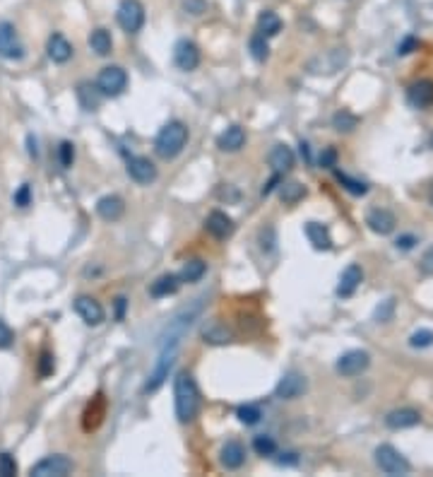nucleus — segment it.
Wrapping results in <instances>:
<instances>
[{
  "label": "nucleus",
  "instance_id": "1",
  "mask_svg": "<svg viewBox=\"0 0 433 477\" xmlns=\"http://www.w3.org/2000/svg\"><path fill=\"white\" fill-rule=\"evenodd\" d=\"M174 396H176V417L181 424H188L198 417L200 410V391L198 384L188 371H181L174 381Z\"/></svg>",
  "mask_w": 433,
  "mask_h": 477
},
{
  "label": "nucleus",
  "instance_id": "2",
  "mask_svg": "<svg viewBox=\"0 0 433 477\" xmlns=\"http://www.w3.org/2000/svg\"><path fill=\"white\" fill-rule=\"evenodd\" d=\"M188 142V128L181 121H169L162 130H159L157 140H154V152L162 159H174L183 152Z\"/></svg>",
  "mask_w": 433,
  "mask_h": 477
},
{
  "label": "nucleus",
  "instance_id": "3",
  "mask_svg": "<svg viewBox=\"0 0 433 477\" xmlns=\"http://www.w3.org/2000/svg\"><path fill=\"white\" fill-rule=\"evenodd\" d=\"M376 463L385 475H407L409 468H412L409 460L390 443H383V446L376 448Z\"/></svg>",
  "mask_w": 433,
  "mask_h": 477
},
{
  "label": "nucleus",
  "instance_id": "4",
  "mask_svg": "<svg viewBox=\"0 0 433 477\" xmlns=\"http://www.w3.org/2000/svg\"><path fill=\"white\" fill-rule=\"evenodd\" d=\"M97 87L104 97H118L128 87V73L121 65H106V68H102V73L97 77Z\"/></svg>",
  "mask_w": 433,
  "mask_h": 477
},
{
  "label": "nucleus",
  "instance_id": "5",
  "mask_svg": "<svg viewBox=\"0 0 433 477\" xmlns=\"http://www.w3.org/2000/svg\"><path fill=\"white\" fill-rule=\"evenodd\" d=\"M347 63H349L347 48H332V51H327V53L310 60L308 70L313 75H335V73H340Z\"/></svg>",
  "mask_w": 433,
  "mask_h": 477
},
{
  "label": "nucleus",
  "instance_id": "6",
  "mask_svg": "<svg viewBox=\"0 0 433 477\" xmlns=\"http://www.w3.org/2000/svg\"><path fill=\"white\" fill-rule=\"evenodd\" d=\"M116 20L118 25L123 27V32L128 34H135V32L142 29L144 25V8L140 0H121L118 13H116Z\"/></svg>",
  "mask_w": 433,
  "mask_h": 477
},
{
  "label": "nucleus",
  "instance_id": "7",
  "mask_svg": "<svg viewBox=\"0 0 433 477\" xmlns=\"http://www.w3.org/2000/svg\"><path fill=\"white\" fill-rule=\"evenodd\" d=\"M162 347V354H159V362L157 367H154L152 376H149L147 386H144V393H154L159 386L166 381V376H169V369L174 367L176 362V352H179V345H159Z\"/></svg>",
  "mask_w": 433,
  "mask_h": 477
},
{
  "label": "nucleus",
  "instance_id": "8",
  "mask_svg": "<svg viewBox=\"0 0 433 477\" xmlns=\"http://www.w3.org/2000/svg\"><path fill=\"white\" fill-rule=\"evenodd\" d=\"M308 391V381L303 374H298V371H289L280 379V384L275 388V396L280 398V401H296V398H301L303 393Z\"/></svg>",
  "mask_w": 433,
  "mask_h": 477
},
{
  "label": "nucleus",
  "instance_id": "9",
  "mask_svg": "<svg viewBox=\"0 0 433 477\" xmlns=\"http://www.w3.org/2000/svg\"><path fill=\"white\" fill-rule=\"evenodd\" d=\"M371 364V354L364 352V349H352V352H344L340 359H337V371L347 379L352 376H359L369 369Z\"/></svg>",
  "mask_w": 433,
  "mask_h": 477
},
{
  "label": "nucleus",
  "instance_id": "10",
  "mask_svg": "<svg viewBox=\"0 0 433 477\" xmlns=\"http://www.w3.org/2000/svg\"><path fill=\"white\" fill-rule=\"evenodd\" d=\"M72 468H75V465H72V460L68 456L55 453V456L39 460L34 468H32V475L34 477H63V475H68Z\"/></svg>",
  "mask_w": 433,
  "mask_h": 477
},
{
  "label": "nucleus",
  "instance_id": "11",
  "mask_svg": "<svg viewBox=\"0 0 433 477\" xmlns=\"http://www.w3.org/2000/svg\"><path fill=\"white\" fill-rule=\"evenodd\" d=\"M0 55L8 60H20L25 55V46L18 36V29L10 22H0Z\"/></svg>",
  "mask_w": 433,
  "mask_h": 477
},
{
  "label": "nucleus",
  "instance_id": "12",
  "mask_svg": "<svg viewBox=\"0 0 433 477\" xmlns=\"http://www.w3.org/2000/svg\"><path fill=\"white\" fill-rule=\"evenodd\" d=\"M75 314L80 316L82 321H85L87 325H99V323H104V307L102 304L97 302L94 297H87V294H82V297H77L75 299Z\"/></svg>",
  "mask_w": 433,
  "mask_h": 477
},
{
  "label": "nucleus",
  "instance_id": "13",
  "mask_svg": "<svg viewBox=\"0 0 433 477\" xmlns=\"http://www.w3.org/2000/svg\"><path fill=\"white\" fill-rule=\"evenodd\" d=\"M128 174L135 184L149 186L152 181H157V166L147 157H130L128 159Z\"/></svg>",
  "mask_w": 433,
  "mask_h": 477
},
{
  "label": "nucleus",
  "instance_id": "14",
  "mask_svg": "<svg viewBox=\"0 0 433 477\" xmlns=\"http://www.w3.org/2000/svg\"><path fill=\"white\" fill-rule=\"evenodd\" d=\"M174 63L179 65L181 70L191 73V70H195L200 65V48L193 41L183 39V41L176 43V48H174Z\"/></svg>",
  "mask_w": 433,
  "mask_h": 477
},
{
  "label": "nucleus",
  "instance_id": "15",
  "mask_svg": "<svg viewBox=\"0 0 433 477\" xmlns=\"http://www.w3.org/2000/svg\"><path fill=\"white\" fill-rule=\"evenodd\" d=\"M200 335H202V340L207 342V345H226V342L234 340V330H231L226 323H221L219 318L205 323V328Z\"/></svg>",
  "mask_w": 433,
  "mask_h": 477
},
{
  "label": "nucleus",
  "instance_id": "16",
  "mask_svg": "<svg viewBox=\"0 0 433 477\" xmlns=\"http://www.w3.org/2000/svg\"><path fill=\"white\" fill-rule=\"evenodd\" d=\"M46 51H48V58H51L53 63H68V60L72 58V53H75V48H72V43L63 34L55 32V34L48 36Z\"/></svg>",
  "mask_w": 433,
  "mask_h": 477
},
{
  "label": "nucleus",
  "instance_id": "17",
  "mask_svg": "<svg viewBox=\"0 0 433 477\" xmlns=\"http://www.w3.org/2000/svg\"><path fill=\"white\" fill-rule=\"evenodd\" d=\"M366 224L371 227V229L376 231V234H390L392 229H395V215L390 213V210H383V208H376L371 210L369 215H366Z\"/></svg>",
  "mask_w": 433,
  "mask_h": 477
},
{
  "label": "nucleus",
  "instance_id": "18",
  "mask_svg": "<svg viewBox=\"0 0 433 477\" xmlns=\"http://www.w3.org/2000/svg\"><path fill=\"white\" fill-rule=\"evenodd\" d=\"M207 231L212 234L214 238H226L234 234V220L229 217L226 213H221V210H214V213H209L207 217Z\"/></svg>",
  "mask_w": 433,
  "mask_h": 477
},
{
  "label": "nucleus",
  "instance_id": "19",
  "mask_svg": "<svg viewBox=\"0 0 433 477\" xmlns=\"http://www.w3.org/2000/svg\"><path fill=\"white\" fill-rule=\"evenodd\" d=\"M243 145H246V130L241 126H229L219 137H216V147L221 152H238Z\"/></svg>",
  "mask_w": 433,
  "mask_h": 477
},
{
  "label": "nucleus",
  "instance_id": "20",
  "mask_svg": "<svg viewBox=\"0 0 433 477\" xmlns=\"http://www.w3.org/2000/svg\"><path fill=\"white\" fill-rule=\"evenodd\" d=\"M219 460L226 470H238L243 463H246V448H243L238 441H226L219 453Z\"/></svg>",
  "mask_w": 433,
  "mask_h": 477
},
{
  "label": "nucleus",
  "instance_id": "21",
  "mask_svg": "<svg viewBox=\"0 0 433 477\" xmlns=\"http://www.w3.org/2000/svg\"><path fill=\"white\" fill-rule=\"evenodd\" d=\"M97 213H99V217H102V220L116 222V220L123 217L125 203L121 201L118 196H104V198H99V203H97Z\"/></svg>",
  "mask_w": 433,
  "mask_h": 477
},
{
  "label": "nucleus",
  "instance_id": "22",
  "mask_svg": "<svg viewBox=\"0 0 433 477\" xmlns=\"http://www.w3.org/2000/svg\"><path fill=\"white\" fill-rule=\"evenodd\" d=\"M419 422H421V415L412 408L392 410L385 417V424L390 426V429H409V426H416Z\"/></svg>",
  "mask_w": 433,
  "mask_h": 477
},
{
  "label": "nucleus",
  "instance_id": "23",
  "mask_svg": "<svg viewBox=\"0 0 433 477\" xmlns=\"http://www.w3.org/2000/svg\"><path fill=\"white\" fill-rule=\"evenodd\" d=\"M268 162H270V166H272V171H275V174H287V171H291V166H294V152H291V147L275 145V147L270 149Z\"/></svg>",
  "mask_w": 433,
  "mask_h": 477
},
{
  "label": "nucleus",
  "instance_id": "24",
  "mask_svg": "<svg viewBox=\"0 0 433 477\" xmlns=\"http://www.w3.org/2000/svg\"><path fill=\"white\" fill-rule=\"evenodd\" d=\"M361 280H364V273H361L359 265H349L340 277L337 294H340V297H352V294L357 292V287L361 285Z\"/></svg>",
  "mask_w": 433,
  "mask_h": 477
},
{
  "label": "nucleus",
  "instance_id": "25",
  "mask_svg": "<svg viewBox=\"0 0 433 477\" xmlns=\"http://www.w3.org/2000/svg\"><path fill=\"white\" fill-rule=\"evenodd\" d=\"M306 236H308V241L313 243V248H318V251H327V248L332 246L330 231H327V227L320 224V222H308Z\"/></svg>",
  "mask_w": 433,
  "mask_h": 477
},
{
  "label": "nucleus",
  "instance_id": "26",
  "mask_svg": "<svg viewBox=\"0 0 433 477\" xmlns=\"http://www.w3.org/2000/svg\"><path fill=\"white\" fill-rule=\"evenodd\" d=\"M409 102H412L414 107H419V109L433 104V82L431 80L414 82V85L409 87Z\"/></svg>",
  "mask_w": 433,
  "mask_h": 477
},
{
  "label": "nucleus",
  "instance_id": "27",
  "mask_svg": "<svg viewBox=\"0 0 433 477\" xmlns=\"http://www.w3.org/2000/svg\"><path fill=\"white\" fill-rule=\"evenodd\" d=\"M181 287V277L179 275H162L159 280L152 282V287H149V294H152L154 299H162V297H169V294H176Z\"/></svg>",
  "mask_w": 433,
  "mask_h": 477
},
{
  "label": "nucleus",
  "instance_id": "28",
  "mask_svg": "<svg viewBox=\"0 0 433 477\" xmlns=\"http://www.w3.org/2000/svg\"><path fill=\"white\" fill-rule=\"evenodd\" d=\"M102 97L104 94L99 92V87L90 85V82H80V87H77V99H80L82 109L85 111H94L102 104Z\"/></svg>",
  "mask_w": 433,
  "mask_h": 477
},
{
  "label": "nucleus",
  "instance_id": "29",
  "mask_svg": "<svg viewBox=\"0 0 433 477\" xmlns=\"http://www.w3.org/2000/svg\"><path fill=\"white\" fill-rule=\"evenodd\" d=\"M282 32V20L277 13H272V10H265V13H260L258 18V34H263L265 39L270 36H277Z\"/></svg>",
  "mask_w": 433,
  "mask_h": 477
},
{
  "label": "nucleus",
  "instance_id": "30",
  "mask_svg": "<svg viewBox=\"0 0 433 477\" xmlns=\"http://www.w3.org/2000/svg\"><path fill=\"white\" fill-rule=\"evenodd\" d=\"M90 48L97 55H109L111 51H114V41H111V34L106 29H94L90 34Z\"/></svg>",
  "mask_w": 433,
  "mask_h": 477
},
{
  "label": "nucleus",
  "instance_id": "31",
  "mask_svg": "<svg viewBox=\"0 0 433 477\" xmlns=\"http://www.w3.org/2000/svg\"><path fill=\"white\" fill-rule=\"evenodd\" d=\"M280 196H282V203L296 205L301 198H306V186L298 184V181H287V184H282L280 188Z\"/></svg>",
  "mask_w": 433,
  "mask_h": 477
},
{
  "label": "nucleus",
  "instance_id": "32",
  "mask_svg": "<svg viewBox=\"0 0 433 477\" xmlns=\"http://www.w3.org/2000/svg\"><path fill=\"white\" fill-rule=\"evenodd\" d=\"M205 273H207V263L195 258V260H188V263L183 265L179 277H181V282H198Z\"/></svg>",
  "mask_w": 433,
  "mask_h": 477
},
{
  "label": "nucleus",
  "instance_id": "33",
  "mask_svg": "<svg viewBox=\"0 0 433 477\" xmlns=\"http://www.w3.org/2000/svg\"><path fill=\"white\" fill-rule=\"evenodd\" d=\"M236 417H238V422H243L246 426H253L260 422L263 412H260L258 405H241V408L236 410Z\"/></svg>",
  "mask_w": 433,
  "mask_h": 477
},
{
  "label": "nucleus",
  "instance_id": "34",
  "mask_svg": "<svg viewBox=\"0 0 433 477\" xmlns=\"http://www.w3.org/2000/svg\"><path fill=\"white\" fill-rule=\"evenodd\" d=\"M332 126L340 133H349L359 126V119L354 114H349V111H337L335 119H332Z\"/></svg>",
  "mask_w": 433,
  "mask_h": 477
},
{
  "label": "nucleus",
  "instance_id": "35",
  "mask_svg": "<svg viewBox=\"0 0 433 477\" xmlns=\"http://www.w3.org/2000/svg\"><path fill=\"white\" fill-rule=\"evenodd\" d=\"M253 448H255V453H258V456H275L277 443H275L272 436L260 434V436H255V439H253Z\"/></svg>",
  "mask_w": 433,
  "mask_h": 477
},
{
  "label": "nucleus",
  "instance_id": "36",
  "mask_svg": "<svg viewBox=\"0 0 433 477\" xmlns=\"http://www.w3.org/2000/svg\"><path fill=\"white\" fill-rule=\"evenodd\" d=\"M251 53H253V58L255 60H268V55H270V48H268V39H265L263 34H253L251 36Z\"/></svg>",
  "mask_w": 433,
  "mask_h": 477
},
{
  "label": "nucleus",
  "instance_id": "37",
  "mask_svg": "<svg viewBox=\"0 0 433 477\" xmlns=\"http://www.w3.org/2000/svg\"><path fill=\"white\" fill-rule=\"evenodd\" d=\"M337 179H340V184L347 188L349 193H354V196H364L366 191H369V184H364V181H357L352 179V176L342 174V171H337Z\"/></svg>",
  "mask_w": 433,
  "mask_h": 477
},
{
  "label": "nucleus",
  "instance_id": "38",
  "mask_svg": "<svg viewBox=\"0 0 433 477\" xmlns=\"http://www.w3.org/2000/svg\"><path fill=\"white\" fill-rule=\"evenodd\" d=\"M18 475V460L10 453H0V477H15Z\"/></svg>",
  "mask_w": 433,
  "mask_h": 477
},
{
  "label": "nucleus",
  "instance_id": "39",
  "mask_svg": "<svg viewBox=\"0 0 433 477\" xmlns=\"http://www.w3.org/2000/svg\"><path fill=\"white\" fill-rule=\"evenodd\" d=\"M392 314H395V299H385V302L376 309V321H378V323H385V321L392 318Z\"/></svg>",
  "mask_w": 433,
  "mask_h": 477
},
{
  "label": "nucleus",
  "instance_id": "40",
  "mask_svg": "<svg viewBox=\"0 0 433 477\" xmlns=\"http://www.w3.org/2000/svg\"><path fill=\"white\" fill-rule=\"evenodd\" d=\"M58 159H60V166H72V162H75V147H72V142H60L58 147Z\"/></svg>",
  "mask_w": 433,
  "mask_h": 477
},
{
  "label": "nucleus",
  "instance_id": "41",
  "mask_svg": "<svg viewBox=\"0 0 433 477\" xmlns=\"http://www.w3.org/2000/svg\"><path fill=\"white\" fill-rule=\"evenodd\" d=\"M183 10L193 18H200L207 13V0H183Z\"/></svg>",
  "mask_w": 433,
  "mask_h": 477
},
{
  "label": "nucleus",
  "instance_id": "42",
  "mask_svg": "<svg viewBox=\"0 0 433 477\" xmlns=\"http://www.w3.org/2000/svg\"><path fill=\"white\" fill-rule=\"evenodd\" d=\"M433 342V330H416L412 337H409V345L412 347H429Z\"/></svg>",
  "mask_w": 433,
  "mask_h": 477
},
{
  "label": "nucleus",
  "instance_id": "43",
  "mask_svg": "<svg viewBox=\"0 0 433 477\" xmlns=\"http://www.w3.org/2000/svg\"><path fill=\"white\" fill-rule=\"evenodd\" d=\"M216 196H219V201L236 203L238 198H241V193H238L236 188H231V186H224V184H221V186H219V191H216Z\"/></svg>",
  "mask_w": 433,
  "mask_h": 477
},
{
  "label": "nucleus",
  "instance_id": "44",
  "mask_svg": "<svg viewBox=\"0 0 433 477\" xmlns=\"http://www.w3.org/2000/svg\"><path fill=\"white\" fill-rule=\"evenodd\" d=\"M29 201H32V188H29V184H22L20 191L15 193V205H20V208H27V205H29Z\"/></svg>",
  "mask_w": 433,
  "mask_h": 477
},
{
  "label": "nucleus",
  "instance_id": "45",
  "mask_svg": "<svg viewBox=\"0 0 433 477\" xmlns=\"http://www.w3.org/2000/svg\"><path fill=\"white\" fill-rule=\"evenodd\" d=\"M13 340H15V332L10 330L8 323L0 321V349H8L10 345H13Z\"/></svg>",
  "mask_w": 433,
  "mask_h": 477
},
{
  "label": "nucleus",
  "instance_id": "46",
  "mask_svg": "<svg viewBox=\"0 0 433 477\" xmlns=\"http://www.w3.org/2000/svg\"><path fill=\"white\" fill-rule=\"evenodd\" d=\"M53 357L48 352H43L41 354V359H39V374L41 376H51L53 374Z\"/></svg>",
  "mask_w": 433,
  "mask_h": 477
},
{
  "label": "nucleus",
  "instance_id": "47",
  "mask_svg": "<svg viewBox=\"0 0 433 477\" xmlns=\"http://www.w3.org/2000/svg\"><path fill=\"white\" fill-rule=\"evenodd\" d=\"M421 270H424L426 275H433V248H429V251L421 256Z\"/></svg>",
  "mask_w": 433,
  "mask_h": 477
},
{
  "label": "nucleus",
  "instance_id": "48",
  "mask_svg": "<svg viewBox=\"0 0 433 477\" xmlns=\"http://www.w3.org/2000/svg\"><path fill=\"white\" fill-rule=\"evenodd\" d=\"M277 463H280V465H296L298 456H296V453H282V458H277Z\"/></svg>",
  "mask_w": 433,
  "mask_h": 477
},
{
  "label": "nucleus",
  "instance_id": "49",
  "mask_svg": "<svg viewBox=\"0 0 433 477\" xmlns=\"http://www.w3.org/2000/svg\"><path fill=\"white\" fill-rule=\"evenodd\" d=\"M414 241H416L414 236H399L397 238V248H404V251H407V248L414 246Z\"/></svg>",
  "mask_w": 433,
  "mask_h": 477
},
{
  "label": "nucleus",
  "instance_id": "50",
  "mask_svg": "<svg viewBox=\"0 0 433 477\" xmlns=\"http://www.w3.org/2000/svg\"><path fill=\"white\" fill-rule=\"evenodd\" d=\"M320 164H323V166H332V164H335V149H327V152H323V157H320Z\"/></svg>",
  "mask_w": 433,
  "mask_h": 477
},
{
  "label": "nucleus",
  "instance_id": "51",
  "mask_svg": "<svg viewBox=\"0 0 433 477\" xmlns=\"http://www.w3.org/2000/svg\"><path fill=\"white\" fill-rule=\"evenodd\" d=\"M125 297H118L116 299V316H118V318H123V311H125Z\"/></svg>",
  "mask_w": 433,
  "mask_h": 477
},
{
  "label": "nucleus",
  "instance_id": "52",
  "mask_svg": "<svg viewBox=\"0 0 433 477\" xmlns=\"http://www.w3.org/2000/svg\"><path fill=\"white\" fill-rule=\"evenodd\" d=\"M277 184H280V174H275V176H272V181H270V184L263 188V196H270V193H272V188H275Z\"/></svg>",
  "mask_w": 433,
  "mask_h": 477
},
{
  "label": "nucleus",
  "instance_id": "53",
  "mask_svg": "<svg viewBox=\"0 0 433 477\" xmlns=\"http://www.w3.org/2000/svg\"><path fill=\"white\" fill-rule=\"evenodd\" d=\"M414 43H416L414 39H407V41H404L402 46H399V53H402V55H407V53H409V48H412Z\"/></svg>",
  "mask_w": 433,
  "mask_h": 477
},
{
  "label": "nucleus",
  "instance_id": "54",
  "mask_svg": "<svg viewBox=\"0 0 433 477\" xmlns=\"http://www.w3.org/2000/svg\"><path fill=\"white\" fill-rule=\"evenodd\" d=\"M429 201H431V205H433V188H431V193H429Z\"/></svg>",
  "mask_w": 433,
  "mask_h": 477
},
{
  "label": "nucleus",
  "instance_id": "55",
  "mask_svg": "<svg viewBox=\"0 0 433 477\" xmlns=\"http://www.w3.org/2000/svg\"><path fill=\"white\" fill-rule=\"evenodd\" d=\"M431 147H433V135H431Z\"/></svg>",
  "mask_w": 433,
  "mask_h": 477
}]
</instances>
